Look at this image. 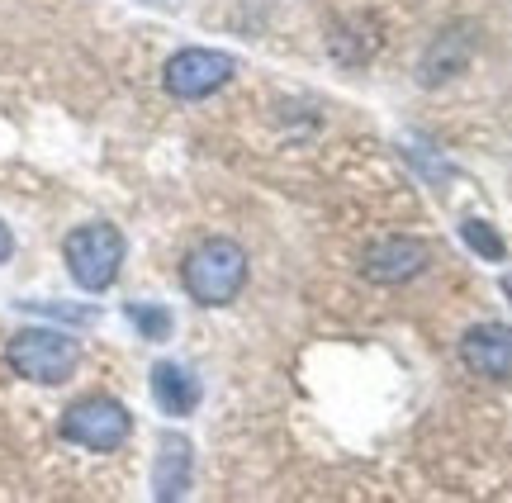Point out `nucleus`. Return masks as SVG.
<instances>
[{"instance_id":"f257e3e1","label":"nucleus","mask_w":512,"mask_h":503,"mask_svg":"<svg viewBox=\"0 0 512 503\" xmlns=\"http://www.w3.org/2000/svg\"><path fill=\"white\" fill-rule=\"evenodd\" d=\"M181 285L185 295L204 304V309H223L242 295L247 285V252L233 238H209L200 243L181 266Z\"/></svg>"},{"instance_id":"f03ea898","label":"nucleus","mask_w":512,"mask_h":503,"mask_svg":"<svg viewBox=\"0 0 512 503\" xmlns=\"http://www.w3.org/2000/svg\"><path fill=\"white\" fill-rule=\"evenodd\" d=\"M5 361H10V371L34 385H67L81 366V342L62 328H24L10 337Z\"/></svg>"},{"instance_id":"7ed1b4c3","label":"nucleus","mask_w":512,"mask_h":503,"mask_svg":"<svg viewBox=\"0 0 512 503\" xmlns=\"http://www.w3.org/2000/svg\"><path fill=\"white\" fill-rule=\"evenodd\" d=\"M62 261H67V276L86 290V295H100L119 280V266H124V233L114 224H81L67 233L62 243Z\"/></svg>"},{"instance_id":"20e7f679","label":"nucleus","mask_w":512,"mask_h":503,"mask_svg":"<svg viewBox=\"0 0 512 503\" xmlns=\"http://www.w3.org/2000/svg\"><path fill=\"white\" fill-rule=\"evenodd\" d=\"M62 437L86 451H119L133 437V413L119 399H110V394L76 399L72 409L62 413Z\"/></svg>"},{"instance_id":"39448f33","label":"nucleus","mask_w":512,"mask_h":503,"mask_svg":"<svg viewBox=\"0 0 512 503\" xmlns=\"http://www.w3.org/2000/svg\"><path fill=\"white\" fill-rule=\"evenodd\" d=\"M238 76V57L219 53V48H181L176 57H166L162 86L176 100H209Z\"/></svg>"},{"instance_id":"423d86ee","label":"nucleus","mask_w":512,"mask_h":503,"mask_svg":"<svg viewBox=\"0 0 512 503\" xmlns=\"http://www.w3.org/2000/svg\"><path fill=\"white\" fill-rule=\"evenodd\" d=\"M432 266V247L422 238H380L375 247H366L361 276L375 285H403V280L422 276Z\"/></svg>"},{"instance_id":"0eeeda50","label":"nucleus","mask_w":512,"mask_h":503,"mask_svg":"<svg viewBox=\"0 0 512 503\" xmlns=\"http://www.w3.org/2000/svg\"><path fill=\"white\" fill-rule=\"evenodd\" d=\"M460 361L479 380H512V328L508 323H475L460 337Z\"/></svg>"},{"instance_id":"6e6552de","label":"nucleus","mask_w":512,"mask_h":503,"mask_svg":"<svg viewBox=\"0 0 512 503\" xmlns=\"http://www.w3.org/2000/svg\"><path fill=\"white\" fill-rule=\"evenodd\" d=\"M190 475H195V447L176 437V432H166L162 442H157V461H152V499L162 503H176L190 494Z\"/></svg>"},{"instance_id":"1a4fd4ad","label":"nucleus","mask_w":512,"mask_h":503,"mask_svg":"<svg viewBox=\"0 0 512 503\" xmlns=\"http://www.w3.org/2000/svg\"><path fill=\"white\" fill-rule=\"evenodd\" d=\"M470 57H475V34L456 24V29H441L432 43H427V53H422V67H418V81L422 86H441V81H451L470 67Z\"/></svg>"},{"instance_id":"9d476101","label":"nucleus","mask_w":512,"mask_h":503,"mask_svg":"<svg viewBox=\"0 0 512 503\" xmlns=\"http://www.w3.org/2000/svg\"><path fill=\"white\" fill-rule=\"evenodd\" d=\"M200 375L181 366V361H157L152 366V399H157V409L171 413V418H190V413L200 409Z\"/></svg>"},{"instance_id":"9b49d317","label":"nucleus","mask_w":512,"mask_h":503,"mask_svg":"<svg viewBox=\"0 0 512 503\" xmlns=\"http://www.w3.org/2000/svg\"><path fill=\"white\" fill-rule=\"evenodd\" d=\"M124 318L138 328V337H147V342H166L171 328H176V318H171L166 304H124Z\"/></svg>"},{"instance_id":"f8f14e48","label":"nucleus","mask_w":512,"mask_h":503,"mask_svg":"<svg viewBox=\"0 0 512 503\" xmlns=\"http://www.w3.org/2000/svg\"><path fill=\"white\" fill-rule=\"evenodd\" d=\"M460 238H465V247L470 252H479L484 261H503L508 257V243L494 233V224H484V219H465L460 224Z\"/></svg>"},{"instance_id":"ddd939ff","label":"nucleus","mask_w":512,"mask_h":503,"mask_svg":"<svg viewBox=\"0 0 512 503\" xmlns=\"http://www.w3.org/2000/svg\"><path fill=\"white\" fill-rule=\"evenodd\" d=\"M10 257H15V233H10V224L0 219V266H5Z\"/></svg>"}]
</instances>
